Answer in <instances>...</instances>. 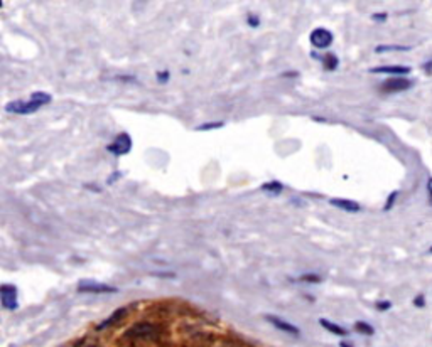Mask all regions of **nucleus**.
Here are the masks:
<instances>
[{
    "instance_id": "9",
    "label": "nucleus",
    "mask_w": 432,
    "mask_h": 347,
    "mask_svg": "<svg viewBox=\"0 0 432 347\" xmlns=\"http://www.w3.org/2000/svg\"><path fill=\"white\" fill-rule=\"evenodd\" d=\"M331 206L341 209V211H346V212H358L360 209V204L355 202V201H350V199H331L330 201Z\"/></svg>"
},
{
    "instance_id": "7",
    "label": "nucleus",
    "mask_w": 432,
    "mask_h": 347,
    "mask_svg": "<svg viewBox=\"0 0 432 347\" xmlns=\"http://www.w3.org/2000/svg\"><path fill=\"white\" fill-rule=\"evenodd\" d=\"M265 320H267L272 327H275L277 330H280V332L291 334V336H296V337H299V336H300L299 327L292 325L291 322L284 320V318L275 317V315H265Z\"/></svg>"
},
{
    "instance_id": "20",
    "label": "nucleus",
    "mask_w": 432,
    "mask_h": 347,
    "mask_svg": "<svg viewBox=\"0 0 432 347\" xmlns=\"http://www.w3.org/2000/svg\"><path fill=\"white\" fill-rule=\"evenodd\" d=\"M412 303H414V305L417 307V309H422V307L426 305V295H424V293H419L417 297L414 298V302H412Z\"/></svg>"
},
{
    "instance_id": "16",
    "label": "nucleus",
    "mask_w": 432,
    "mask_h": 347,
    "mask_svg": "<svg viewBox=\"0 0 432 347\" xmlns=\"http://www.w3.org/2000/svg\"><path fill=\"white\" fill-rule=\"evenodd\" d=\"M397 197H399V191H392L390 196H388V199H387V202H385V206H383V211H390V209L394 207Z\"/></svg>"
},
{
    "instance_id": "13",
    "label": "nucleus",
    "mask_w": 432,
    "mask_h": 347,
    "mask_svg": "<svg viewBox=\"0 0 432 347\" xmlns=\"http://www.w3.org/2000/svg\"><path fill=\"white\" fill-rule=\"evenodd\" d=\"M260 189H262V191H264V192H267V194L279 196L280 192L284 191V185L280 184V182H277V180H270V182H267V184L262 185Z\"/></svg>"
},
{
    "instance_id": "14",
    "label": "nucleus",
    "mask_w": 432,
    "mask_h": 347,
    "mask_svg": "<svg viewBox=\"0 0 432 347\" xmlns=\"http://www.w3.org/2000/svg\"><path fill=\"white\" fill-rule=\"evenodd\" d=\"M355 330L358 334H363V336H373V334H375L373 327H371L370 324H366V322H363V320L355 322Z\"/></svg>"
},
{
    "instance_id": "11",
    "label": "nucleus",
    "mask_w": 432,
    "mask_h": 347,
    "mask_svg": "<svg viewBox=\"0 0 432 347\" xmlns=\"http://www.w3.org/2000/svg\"><path fill=\"white\" fill-rule=\"evenodd\" d=\"M319 324L324 327V329L328 330V332H331V334H334V336H339V337H346L348 334V330L346 329H343L341 325H338V324H334V322H331V320H328V318H321L319 320Z\"/></svg>"
},
{
    "instance_id": "30",
    "label": "nucleus",
    "mask_w": 432,
    "mask_h": 347,
    "mask_svg": "<svg viewBox=\"0 0 432 347\" xmlns=\"http://www.w3.org/2000/svg\"><path fill=\"white\" fill-rule=\"evenodd\" d=\"M2 5H3V3H2V2H0V7H2Z\"/></svg>"
},
{
    "instance_id": "8",
    "label": "nucleus",
    "mask_w": 432,
    "mask_h": 347,
    "mask_svg": "<svg viewBox=\"0 0 432 347\" xmlns=\"http://www.w3.org/2000/svg\"><path fill=\"white\" fill-rule=\"evenodd\" d=\"M312 58H316V59H318V61L323 62L324 71H334V69H338L339 61H338V58H336L332 53H328V54H324V56H321V54L312 53Z\"/></svg>"
},
{
    "instance_id": "15",
    "label": "nucleus",
    "mask_w": 432,
    "mask_h": 347,
    "mask_svg": "<svg viewBox=\"0 0 432 347\" xmlns=\"http://www.w3.org/2000/svg\"><path fill=\"white\" fill-rule=\"evenodd\" d=\"M390 51H410L409 46H376L375 53H390Z\"/></svg>"
},
{
    "instance_id": "31",
    "label": "nucleus",
    "mask_w": 432,
    "mask_h": 347,
    "mask_svg": "<svg viewBox=\"0 0 432 347\" xmlns=\"http://www.w3.org/2000/svg\"><path fill=\"white\" fill-rule=\"evenodd\" d=\"M91 347H95V346H91Z\"/></svg>"
},
{
    "instance_id": "29",
    "label": "nucleus",
    "mask_w": 432,
    "mask_h": 347,
    "mask_svg": "<svg viewBox=\"0 0 432 347\" xmlns=\"http://www.w3.org/2000/svg\"><path fill=\"white\" fill-rule=\"evenodd\" d=\"M429 253H431V255H432V246H431V248H429Z\"/></svg>"
},
{
    "instance_id": "21",
    "label": "nucleus",
    "mask_w": 432,
    "mask_h": 347,
    "mask_svg": "<svg viewBox=\"0 0 432 347\" xmlns=\"http://www.w3.org/2000/svg\"><path fill=\"white\" fill-rule=\"evenodd\" d=\"M169 78H171L169 71H159V73H157V81L162 83V85H164V83H167Z\"/></svg>"
},
{
    "instance_id": "28",
    "label": "nucleus",
    "mask_w": 432,
    "mask_h": 347,
    "mask_svg": "<svg viewBox=\"0 0 432 347\" xmlns=\"http://www.w3.org/2000/svg\"><path fill=\"white\" fill-rule=\"evenodd\" d=\"M339 347H353V344H351V342H346V341H343L341 344H339Z\"/></svg>"
},
{
    "instance_id": "3",
    "label": "nucleus",
    "mask_w": 432,
    "mask_h": 347,
    "mask_svg": "<svg viewBox=\"0 0 432 347\" xmlns=\"http://www.w3.org/2000/svg\"><path fill=\"white\" fill-rule=\"evenodd\" d=\"M332 41H334V37H332L331 30L324 29V27H318L309 35V42L316 49H328L332 44Z\"/></svg>"
},
{
    "instance_id": "4",
    "label": "nucleus",
    "mask_w": 432,
    "mask_h": 347,
    "mask_svg": "<svg viewBox=\"0 0 432 347\" xmlns=\"http://www.w3.org/2000/svg\"><path fill=\"white\" fill-rule=\"evenodd\" d=\"M106 150L117 157L127 155V153L132 150V139H130L129 133H120V135L113 140V144L106 145Z\"/></svg>"
},
{
    "instance_id": "24",
    "label": "nucleus",
    "mask_w": 432,
    "mask_h": 347,
    "mask_svg": "<svg viewBox=\"0 0 432 347\" xmlns=\"http://www.w3.org/2000/svg\"><path fill=\"white\" fill-rule=\"evenodd\" d=\"M371 19H373V21H376V22H383V21H387V14H385V12L373 14V15H371Z\"/></svg>"
},
{
    "instance_id": "10",
    "label": "nucleus",
    "mask_w": 432,
    "mask_h": 347,
    "mask_svg": "<svg viewBox=\"0 0 432 347\" xmlns=\"http://www.w3.org/2000/svg\"><path fill=\"white\" fill-rule=\"evenodd\" d=\"M371 73H382V74H409L410 68L409 66H376V68L371 69Z\"/></svg>"
},
{
    "instance_id": "2",
    "label": "nucleus",
    "mask_w": 432,
    "mask_h": 347,
    "mask_svg": "<svg viewBox=\"0 0 432 347\" xmlns=\"http://www.w3.org/2000/svg\"><path fill=\"white\" fill-rule=\"evenodd\" d=\"M412 85H414V81L405 76H392L383 81L382 85H380V88H382L383 93H402L410 89Z\"/></svg>"
},
{
    "instance_id": "17",
    "label": "nucleus",
    "mask_w": 432,
    "mask_h": 347,
    "mask_svg": "<svg viewBox=\"0 0 432 347\" xmlns=\"http://www.w3.org/2000/svg\"><path fill=\"white\" fill-rule=\"evenodd\" d=\"M321 280L323 278H321L318 273H306L300 277V282H306V283H319Z\"/></svg>"
},
{
    "instance_id": "18",
    "label": "nucleus",
    "mask_w": 432,
    "mask_h": 347,
    "mask_svg": "<svg viewBox=\"0 0 432 347\" xmlns=\"http://www.w3.org/2000/svg\"><path fill=\"white\" fill-rule=\"evenodd\" d=\"M223 121H216V123H204V125H199L196 130H199V132H203V130H215V128H221L223 127Z\"/></svg>"
},
{
    "instance_id": "22",
    "label": "nucleus",
    "mask_w": 432,
    "mask_h": 347,
    "mask_svg": "<svg viewBox=\"0 0 432 347\" xmlns=\"http://www.w3.org/2000/svg\"><path fill=\"white\" fill-rule=\"evenodd\" d=\"M248 26H252V27H259V26H260L259 17H257V15H248Z\"/></svg>"
},
{
    "instance_id": "19",
    "label": "nucleus",
    "mask_w": 432,
    "mask_h": 347,
    "mask_svg": "<svg viewBox=\"0 0 432 347\" xmlns=\"http://www.w3.org/2000/svg\"><path fill=\"white\" fill-rule=\"evenodd\" d=\"M390 307H392V302H388V300H380V302L375 303V309L378 310V312H385V310H388Z\"/></svg>"
},
{
    "instance_id": "23",
    "label": "nucleus",
    "mask_w": 432,
    "mask_h": 347,
    "mask_svg": "<svg viewBox=\"0 0 432 347\" xmlns=\"http://www.w3.org/2000/svg\"><path fill=\"white\" fill-rule=\"evenodd\" d=\"M426 189H427V194H429V204L432 206V177H429V179H427Z\"/></svg>"
},
{
    "instance_id": "12",
    "label": "nucleus",
    "mask_w": 432,
    "mask_h": 347,
    "mask_svg": "<svg viewBox=\"0 0 432 347\" xmlns=\"http://www.w3.org/2000/svg\"><path fill=\"white\" fill-rule=\"evenodd\" d=\"M125 312H127V309H117L108 318H106V320H103L101 324L97 327V330H103V329H106V327H112L113 324H117L118 320H122V317L125 315Z\"/></svg>"
},
{
    "instance_id": "25",
    "label": "nucleus",
    "mask_w": 432,
    "mask_h": 347,
    "mask_svg": "<svg viewBox=\"0 0 432 347\" xmlns=\"http://www.w3.org/2000/svg\"><path fill=\"white\" fill-rule=\"evenodd\" d=\"M422 69L426 71L427 74H432V59H431V61H426V62H424V64H422Z\"/></svg>"
},
{
    "instance_id": "26",
    "label": "nucleus",
    "mask_w": 432,
    "mask_h": 347,
    "mask_svg": "<svg viewBox=\"0 0 432 347\" xmlns=\"http://www.w3.org/2000/svg\"><path fill=\"white\" fill-rule=\"evenodd\" d=\"M118 81H137L135 76H118L117 78Z\"/></svg>"
},
{
    "instance_id": "5",
    "label": "nucleus",
    "mask_w": 432,
    "mask_h": 347,
    "mask_svg": "<svg viewBox=\"0 0 432 347\" xmlns=\"http://www.w3.org/2000/svg\"><path fill=\"white\" fill-rule=\"evenodd\" d=\"M0 303L5 310L17 309V289L9 283L0 285Z\"/></svg>"
},
{
    "instance_id": "1",
    "label": "nucleus",
    "mask_w": 432,
    "mask_h": 347,
    "mask_svg": "<svg viewBox=\"0 0 432 347\" xmlns=\"http://www.w3.org/2000/svg\"><path fill=\"white\" fill-rule=\"evenodd\" d=\"M51 100H53V98H51L49 93L35 91L31 94L29 101H24V100L9 101V103L5 105V112L14 113V115H31V113L37 112L41 106L51 103Z\"/></svg>"
},
{
    "instance_id": "6",
    "label": "nucleus",
    "mask_w": 432,
    "mask_h": 347,
    "mask_svg": "<svg viewBox=\"0 0 432 347\" xmlns=\"http://www.w3.org/2000/svg\"><path fill=\"white\" fill-rule=\"evenodd\" d=\"M78 291H81V293H117L118 290L115 289V287L105 285V283H97V282L85 280V282H80Z\"/></svg>"
},
{
    "instance_id": "27",
    "label": "nucleus",
    "mask_w": 432,
    "mask_h": 347,
    "mask_svg": "<svg viewBox=\"0 0 432 347\" xmlns=\"http://www.w3.org/2000/svg\"><path fill=\"white\" fill-rule=\"evenodd\" d=\"M120 175H122V174H120V172H115V174H113V175H112V177H110V179H108V180H106V184H113V182H115V180H117V179H118V177H120Z\"/></svg>"
}]
</instances>
